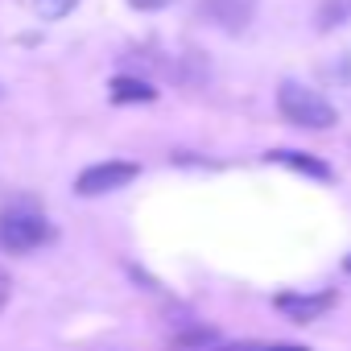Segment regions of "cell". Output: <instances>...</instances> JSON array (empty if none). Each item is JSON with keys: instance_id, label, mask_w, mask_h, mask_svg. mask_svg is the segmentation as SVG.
I'll return each instance as SVG.
<instances>
[{"instance_id": "11", "label": "cell", "mask_w": 351, "mask_h": 351, "mask_svg": "<svg viewBox=\"0 0 351 351\" xmlns=\"http://www.w3.org/2000/svg\"><path fill=\"white\" fill-rule=\"evenodd\" d=\"M128 5H132V9H141V13H153V9H165L169 0H128Z\"/></svg>"}, {"instance_id": "12", "label": "cell", "mask_w": 351, "mask_h": 351, "mask_svg": "<svg viewBox=\"0 0 351 351\" xmlns=\"http://www.w3.org/2000/svg\"><path fill=\"white\" fill-rule=\"evenodd\" d=\"M343 269H347V273H351V256H347V261H343Z\"/></svg>"}, {"instance_id": "8", "label": "cell", "mask_w": 351, "mask_h": 351, "mask_svg": "<svg viewBox=\"0 0 351 351\" xmlns=\"http://www.w3.org/2000/svg\"><path fill=\"white\" fill-rule=\"evenodd\" d=\"M75 5H79V0H34V13L42 21H62Z\"/></svg>"}, {"instance_id": "6", "label": "cell", "mask_w": 351, "mask_h": 351, "mask_svg": "<svg viewBox=\"0 0 351 351\" xmlns=\"http://www.w3.org/2000/svg\"><path fill=\"white\" fill-rule=\"evenodd\" d=\"M269 161L289 165V169H298V173H310V178H330V165H326V161H314V157L293 153V149H273V153H269Z\"/></svg>"}, {"instance_id": "4", "label": "cell", "mask_w": 351, "mask_h": 351, "mask_svg": "<svg viewBox=\"0 0 351 351\" xmlns=\"http://www.w3.org/2000/svg\"><path fill=\"white\" fill-rule=\"evenodd\" d=\"M335 302H339L335 289H322V293H281V298H277V310H281L285 318H293V322H314V318H322Z\"/></svg>"}, {"instance_id": "1", "label": "cell", "mask_w": 351, "mask_h": 351, "mask_svg": "<svg viewBox=\"0 0 351 351\" xmlns=\"http://www.w3.org/2000/svg\"><path fill=\"white\" fill-rule=\"evenodd\" d=\"M277 112H281L289 124H298V128H330V124L339 120V112H335L330 99H322L314 87H302V83H293V79H285V83L277 87Z\"/></svg>"}, {"instance_id": "2", "label": "cell", "mask_w": 351, "mask_h": 351, "mask_svg": "<svg viewBox=\"0 0 351 351\" xmlns=\"http://www.w3.org/2000/svg\"><path fill=\"white\" fill-rule=\"evenodd\" d=\"M50 240V223L34 203H13L0 211V244L9 252H34Z\"/></svg>"}, {"instance_id": "7", "label": "cell", "mask_w": 351, "mask_h": 351, "mask_svg": "<svg viewBox=\"0 0 351 351\" xmlns=\"http://www.w3.org/2000/svg\"><path fill=\"white\" fill-rule=\"evenodd\" d=\"M351 21V0H322L318 5V29H335Z\"/></svg>"}, {"instance_id": "3", "label": "cell", "mask_w": 351, "mask_h": 351, "mask_svg": "<svg viewBox=\"0 0 351 351\" xmlns=\"http://www.w3.org/2000/svg\"><path fill=\"white\" fill-rule=\"evenodd\" d=\"M136 173H141V169H136L132 161H99V165H87L79 178H75V195H83V199L112 195V191L128 186Z\"/></svg>"}, {"instance_id": "9", "label": "cell", "mask_w": 351, "mask_h": 351, "mask_svg": "<svg viewBox=\"0 0 351 351\" xmlns=\"http://www.w3.org/2000/svg\"><path fill=\"white\" fill-rule=\"evenodd\" d=\"M219 351H306V347H298V343H228Z\"/></svg>"}, {"instance_id": "10", "label": "cell", "mask_w": 351, "mask_h": 351, "mask_svg": "<svg viewBox=\"0 0 351 351\" xmlns=\"http://www.w3.org/2000/svg\"><path fill=\"white\" fill-rule=\"evenodd\" d=\"M9 293H13V277H9V269L0 265V310L9 306Z\"/></svg>"}, {"instance_id": "5", "label": "cell", "mask_w": 351, "mask_h": 351, "mask_svg": "<svg viewBox=\"0 0 351 351\" xmlns=\"http://www.w3.org/2000/svg\"><path fill=\"white\" fill-rule=\"evenodd\" d=\"M112 91V104H149V99H157V87H149L145 79H128V75H120V79H112L108 83Z\"/></svg>"}]
</instances>
